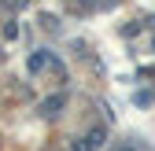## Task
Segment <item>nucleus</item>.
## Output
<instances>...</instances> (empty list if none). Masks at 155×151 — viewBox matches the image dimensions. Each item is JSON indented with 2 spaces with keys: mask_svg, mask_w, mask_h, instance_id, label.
Segmentation results:
<instances>
[{
  "mask_svg": "<svg viewBox=\"0 0 155 151\" xmlns=\"http://www.w3.org/2000/svg\"><path fill=\"white\" fill-rule=\"evenodd\" d=\"M104 140H107V129L100 125V129H89L85 137H78V140L70 144V151H100V147H104Z\"/></svg>",
  "mask_w": 155,
  "mask_h": 151,
  "instance_id": "1",
  "label": "nucleus"
},
{
  "mask_svg": "<svg viewBox=\"0 0 155 151\" xmlns=\"http://www.w3.org/2000/svg\"><path fill=\"white\" fill-rule=\"evenodd\" d=\"M133 100H137L140 107H148V103H151V92H137V96H133Z\"/></svg>",
  "mask_w": 155,
  "mask_h": 151,
  "instance_id": "5",
  "label": "nucleus"
},
{
  "mask_svg": "<svg viewBox=\"0 0 155 151\" xmlns=\"http://www.w3.org/2000/svg\"><path fill=\"white\" fill-rule=\"evenodd\" d=\"M4 37H8V41H15V37H18V26H15V22H4Z\"/></svg>",
  "mask_w": 155,
  "mask_h": 151,
  "instance_id": "4",
  "label": "nucleus"
},
{
  "mask_svg": "<svg viewBox=\"0 0 155 151\" xmlns=\"http://www.w3.org/2000/svg\"><path fill=\"white\" fill-rule=\"evenodd\" d=\"M114 151H140L137 144H122V147H114Z\"/></svg>",
  "mask_w": 155,
  "mask_h": 151,
  "instance_id": "6",
  "label": "nucleus"
},
{
  "mask_svg": "<svg viewBox=\"0 0 155 151\" xmlns=\"http://www.w3.org/2000/svg\"><path fill=\"white\" fill-rule=\"evenodd\" d=\"M26 66H30L33 74H41L45 66H52V55H48V52H33V55H30V63H26Z\"/></svg>",
  "mask_w": 155,
  "mask_h": 151,
  "instance_id": "3",
  "label": "nucleus"
},
{
  "mask_svg": "<svg viewBox=\"0 0 155 151\" xmlns=\"http://www.w3.org/2000/svg\"><path fill=\"white\" fill-rule=\"evenodd\" d=\"M63 107H67V92H55V96H48V100L41 103V114H45V118H55Z\"/></svg>",
  "mask_w": 155,
  "mask_h": 151,
  "instance_id": "2",
  "label": "nucleus"
}]
</instances>
